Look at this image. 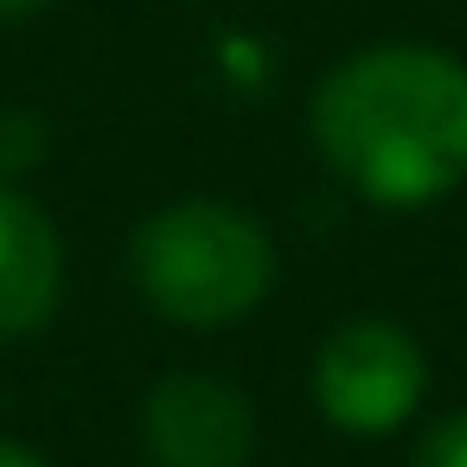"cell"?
Masks as SVG:
<instances>
[{
  "label": "cell",
  "instance_id": "6da1fadb",
  "mask_svg": "<svg viewBox=\"0 0 467 467\" xmlns=\"http://www.w3.org/2000/svg\"><path fill=\"white\" fill-rule=\"evenodd\" d=\"M307 129L365 205H435L467 180V65L416 39L358 46L314 84Z\"/></svg>",
  "mask_w": 467,
  "mask_h": 467
},
{
  "label": "cell",
  "instance_id": "7a4b0ae2",
  "mask_svg": "<svg viewBox=\"0 0 467 467\" xmlns=\"http://www.w3.org/2000/svg\"><path fill=\"white\" fill-rule=\"evenodd\" d=\"M141 301L192 333L250 320L275 288V237L231 199H173L129 237Z\"/></svg>",
  "mask_w": 467,
  "mask_h": 467
},
{
  "label": "cell",
  "instance_id": "3957f363",
  "mask_svg": "<svg viewBox=\"0 0 467 467\" xmlns=\"http://www.w3.org/2000/svg\"><path fill=\"white\" fill-rule=\"evenodd\" d=\"M429 397V352L390 314L339 320L314 352V410L339 435H397Z\"/></svg>",
  "mask_w": 467,
  "mask_h": 467
},
{
  "label": "cell",
  "instance_id": "277c9868",
  "mask_svg": "<svg viewBox=\"0 0 467 467\" xmlns=\"http://www.w3.org/2000/svg\"><path fill=\"white\" fill-rule=\"evenodd\" d=\"M141 448L154 467H250L256 410L218 371H167L141 403Z\"/></svg>",
  "mask_w": 467,
  "mask_h": 467
},
{
  "label": "cell",
  "instance_id": "5b68a950",
  "mask_svg": "<svg viewBox=\"0 0 467 467\" xmlns=\"http://www.w3.org/2000/svg\"><path fill=\"white\" fill-rule=\"evenodd\" d=\"M65 301V237L39 199L0 180V339L39 333Z\"/></svg>",
  "mask_w": 467,
  "mask_h": 467
},
{
  "label": "cell",
  "instance_id": "8992f818",
  "mask_svg": "<svg viewBox=\"0 0 467 467\" xmlns=\"http://www.w3.org/2000/svg\"><path fill=\"white\" fill-rule=\"evenodd\" d=\"M410 467H467V410H448L435 416L416 448H410Z\"/></svg>",
  "mask_w": 467,
  "mask_h": 467
},
{
  "label": "cell",
  "instance_id": "52a82bcc",
  "mask_svg": "<svg viewBox=\"0 0 467 467\" xmlns=\"http://www.w3.org/2000/svg\"><path fill=\"white\" fill-rule=\"evenodd\" d=\"M39 148H46V135H39V122H33V116H20V109L0 116V167H7V173L33 167V161H39Z\"/></svg>",
  "mask_w": 467,
  "mask_h": 467
},
{
  "label": "cell",
  "instance_id": "ba28073f",
  "mask_svg": "<svg viewBox=\"0 0 467 467\" xmlns=\"http://www.w3.org/2000/svg\"><path fill=\"white\" fill-rule=\"evenodd\" d=\"M0 467H52V461L33 454V448H20V441H0Z\"/></svg>",
  "mask_w": 467,
  "mask_h": 467
},
{
  "label": "cell",
  "instance_id": "9c48e42d",
  "mask_svg": "<svg viewBox=\"0 0 467 467\" xmlns=\"http://www.w3.org/2000/svg\"><path fill=\"white\" fill-rule=\"evenodd\" d=\"M33 7H46V0H0V20H20V14H33Z\"/></svg>",
  "mask_w": 467,
  "mask_h": 467
}]
</instances>
